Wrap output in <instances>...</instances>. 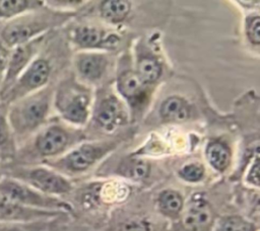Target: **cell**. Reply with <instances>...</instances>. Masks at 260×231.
I'll return each mask as SVG.
<instances>
[{
	"label": "cell",
	"instance_id": "obj_1",
	"mask_svg": "<svg viewBox=\"0 0 260 231\" xmlns=\"http://www.w3.org/2000/svg\"><path fill=\"white\" fill-rule=\"evenodd\" d=\"M82 139L80 131L48 121L18 147L16 156L9 165L43 164L65 154Z\"/></svg>",
	"mask_w": 260,
	"mask_h": 231
},
{
	"label": "cell",
	"instance_id": "obj_2",
	"mask_svg": "<svg viewBox=\"0 0 260 231\" xmlns=\"http://www.w3.org/2000/svg\"><path fill=\"white\" fill-rule=\"evenodd\" d=\"M53 96L54 87L49 84L6 105L7 119L18 147L49 121Z\"/></svg>",
	"mask_w": 260,
	"mask_h": 231
},
{
	"label": "cell",
	"instance_id": "obj_3",
	"mask_svg": "<svg viewBox=\"0 0 260 231\" xmlns=\"http://www.w3.org/2000/svg\"><path fill=\"white\" fill-rule=\"evenodd\" d=\"M69 17L68 12L42 8L24 13L9 21L0 22V41L9 49L47 34Z\"/></svg>",
	"mask_w": 260,
	"mask_h": 231
},
{
	"label": "cell",
	"instance_id": "obj_4",
	"mask_svg": "<svg viewBox=\"0 0 260 231\" xmlns=\"http://www.w3.org/2000/svg\"><path fill=\"white\" fill-rule=\"evenodd\" d=\"M0 172L19 179L37 190L61 199L73 190L71 180L44 164L7 165L0 167Z\"/></svg>",
	"mask_w": 260,
	"mask_h": 231
},
{
	"label": "cell",
	"instance_id": "obj_5",
	"mask_svg": "<svg viewBox=\"0 0 260 231\" xmlns=\"http://www.w3.org/2000/svg\"><path fill=\"white\" fill-rule=\"evenodd\" d=\"M118 144V141L83 143L60 157L46 161L43 164L53 168L66 177L79 175L92 168L100 160L111 153Z\"/></svg>",
	"mask_w": 260,
	"mask_h": 231
},
{
	"label": "cell",
	"instance_id": "obj_6",
	"mask_svg": "<svg viewBox=\"0 0 260 231\" xmlns=\"http://www.w3.org/2000/svg\"><path fill=\"white\" fill-rule=\"evenodd\" d=\"M89 88L72 79H65L54 88L53 104L61 118L73 125H84L90 113Z\"/></svg>",
	"mask_w": 260,
	"mask_h": 231
},
{
	"label": "cell",
	"instance_id": "obj_7",
	"mask_svg": "<svg viewBox=\"0 0 260 231\" xmlns=\"http://www.w3.org/2000/svg\"><path fill=\"white\" fill-rule=\"evenodd\" d=\"M0 196L21 206L32 209L64 212L67 214L73 212V207L68 202L59 198L47 196L25 182L1 172Z\"/></svg>",
	"mask_w": 260,
	"mask_h": 231
},
{
	"label": "cell",
	"instance_id": "obj_8",
	"mask_svg": "<svg viewBox=\"0 0 260 231\" xmlns=\"http://www.w3.org/2000/svg\"><path fill=\"white\" fill-rule=\"evenodd\" d=\"M43 47L12 86L0 97L1 104L6 106L50 84L53 64L49 57H47L46 52L43 51Z\"/></svg>",
	"mask_w": 260,
	"mask_h": 231
},
{
	"label": "cell",
	"instance_id": "obj_9",
	"mask_svg": "<svg viewBox=\"0 0 260 231\" xmlns=\"http://www.w3.org/2000/svg\"><path fill=\"white\" fill-rule=\"evenodd\" d=\"M216 219L208 199L197 192L186 201L182 214L173 223L170 231H211Z\"/></svg>",
	"mask_w": 260,
	"mask_h": 231
},
{
	"label": "cell",
	"instance_id": "obj_10",
	"mask_svg": "<svg viewBox=\"0 0 260 231\" xmlns=\"http://www.w3.org/2000/svg\"><path fill=\"white\" fill-rule=\"evenodd\" d=\"M46 36L47 34H44L30 42L18 45L10 49L8 62L3 74L0 97L12 86L20 74L26 69L29 63L38 55L44 46Z\"/></svg>",
	"mask_w": 260,
	"mask_h": 231
},
{
	"label": "cell",
	"instance_id": "obj_11",
	"mask_svg": "<svg viewBox=\"0 0 260 231\" xmlns=\"http://www.w3.org/2000/svg\"><path fill=\"white\" fill-rule=\"evenodd\" d=\"M129 114L125 104L114 94L107 93L95 104L92 112L94 125L110 133L128 123Z\"/></svg>",
	"mask_w": 260,
	"mask_h": 231
},
{
	"label": "cell",
	"instance_id": "obj_12",
	"mask_svg": "<svg viewBox=\"0 0 260 231\" xmlns=\"http://www.w3.org/2000/svg\"><path fill=\"white\" fill-rule=\"evenodd\" d=\"M69 214L57 211L38 210L21 206L0 196V223H31L52 221L67 217Z\"/></svg>",
	"mask_w": 260,
	"mask_h": 231
},
{
	"label": "cell",
	"instance_id": "obj_13",
	"mask_svg": "<svg viewBox=\"0 0 260 231\" xmlns=\"http://www.w3.org/2000/svg\"><path fill=\"white\" fill-rule=\"evenodd\" d=\"M70 38L82 49L114 50L120 43V37L116 33L88 24L75 26L71 30Z\"/></svg>",
	"mask_w": 260,
	"mask_h": 231
},
{
	"label": "cell",
	"instance_id": "obj_14",
	"mask_svg": "<svg viewBox=\"0 0 260 231\" xmlns=\"http://www.w3.org/2000/svg\"><path fill=\"white\" fill-rule=\"evenodd\" d=\"M117 89L121 96L132 106H138L146 98V86L137 77L135 71L128 66H122L117 73Z\"/></svg>",
	"mask_w": 260,
	"mask_h": 231
},
{
	"label": "cell",
	"instance_id": "obj_15",
	"mask_svg": "<svg viewBox=\"0 0 260 231\" xmlns=\"http://www.w3.org/2000/svg\"><path fill=\"white\" fill-rule=\"evenodd\" d=\"M109 64L108 56L102 53H81L75 58L78 75L88 82L101 80L105 76Z\"/></svg>",
	"mask_w": 260,
	"mask_h": 231
},
{
	"label": "cell",
	"instance_id": "obj_16",
	"mask_svg": "<svg viewBox=\"0 0 260 231\" xmlns=\"http://www.w3.org/2000/svg\"><path fill=\"white\" fill-rule=\"evenodd\" d=\"M186 200L183 194L172 187L161 189L155 199V207L157 213L172 223L176 222L184 209Z\"/></svg>",
	"mask_w": 260,
	"mask_h": 231
},
{
	"label": "cell",
	"instance_id": "obj_17",
	"mask_svg": "<svg viewBox=\"0 0 260 231\" xmlns=\"http://www.w3.org/2000/svg\"><path fill=\"white\" fill-rule=\"evenodd\" d=\"M17 149L18 145L7 119L6 106L0 103V167L13 162Z\"/></svg>",
	"mask_w": 260,
	"mask_h": 231
},
{
	"label": "cell",
	"instance_id": "obj_18",
	"mask_svg": "<svg viewBox=\"0 0 260 231\" xmlns=\"http://www.w3.org/2000/svg\"><path fill=\"white\" fill-rule=\"evenodd\" d=\"M152 165L149 160L139 157H129L121 160L115 173L123 178H126L133 182L146 181L151 175Z\"/></svg>",
	"mask_w": 260,
	"mask_h": 231
},
{
	"label": "cell",
	"instance_id": "obj_19",
	"mask_svg": "<svg viewBox=\"0 0 260 231\" xmlns=\"http://www.w3.org/2000/svg\"><path fill=\"white\" fill-rule=\"evenodd\" d=\"M204 154L208 165L219 174L226 172L232 164V149L223 141L211 140L208 142Z\"/></svg>",
	"mask_w": 260,
	"mask_h": 231
},
{
	"label": "cell",
	"instance_id": "obj_20",
	"mask_svg": "<svg viewBox=\"0 0 260 231\" xmlns=\"http://www.w3.org/2000/svg\"><path fill=\"white\" fill-rule=\"evenodd\" d=\"M158 113L160 119L165 122L181 123L190 118L191 106L189 102L181 96H170L161 102Z\"/></svg>",
	"mask_w": 260,
	"mask_h": 231
},
{
	"label": "cell",
	"instance_id": "obj_21",
	"mask_svg": "<svg viewBox=\"0 0 260 231\" xmlns=\"http://www.w3.org/2000/svg\"><path fill=\"white\" fill-rule=\"evenodd\" d=\"M44 5L45 1L39 0H0V22L9 21Z\"/></svg>",
	"mask_w": 260,
	"mask_h": 231
},
{
	"label": "cell",
	"instance_id": "obj_22",
	"mask_svg": "<svg viewBox=\"0 0 260 231\" xmlns=\"http://www.w3.org/2000/svg\"><path fill=\"white\" fill-rule=\"evenodd\" d=\"M134 71L142 84L147 86L160 78L162 67L154 56L147 54L138 58Z\"/></svg>",
	"mask_w": 260,
	"mask_h": 231
},
{
	"label": "cell",
	"instance_id": "obj_23",
	"mask_svg": "<svg viewBox=\"0 0 260 231\" xmlns=\"http://www.w3.org/2000/svg\"><path fill=\"white\" fill-rule=\"evenodd\" d=\"M211 231H259L258 223L239 214L218 217Z\"/></svg>",
	"mask_w": 260,
	"mask_h": 231
},
{
	"label": "cell",
	"instance_id": "obj_24",
	"mask_svg": "<svg viewBox=\"0 0 260 231\" xmlns=\"http://www.w3.org/2000/svg\"><path fill=\"white\" fill-rule=\"evenodd\" d=\"M100 15L109 22L124 21L131 11V2L127 0H106L100 3Z\"/></svg>",
	"mask_w": 260,
	"mask_h": 231
},
{
	"label": "cell",
	"instance_id": "obj_25",
	"mask_svg": "<svg viewBox=\"0 0 260 231\" xmlns=\"http://www.w3.org/2000/svg\"><path fill=\"white\" fill-rule=\"evenodd\" d=\"M177 175L186 183L197 184L204 180L206 176V168L201 162L190 161L183 164L177 170Z\"/></svg>",
	"mask_w": 260,
	"mask_h": 231
},
{
	"label": "cell",
	"instance_id": "obj_26",
	"mask_svg": "<svg viewBox=\"0 0 260 231\" xmlns=\"http://www.w3.org/2000/svg\"><path fill=\"white\" fill-rule=\"evenodd\" d=\"M55 222L56 220L31 223H0V231H48Z\"/></svg>",
	"mask_w": 260,
	"mask_h": 231
},
{
	"label": "cell",
	"instance_id": "obj_27",
	"mask_svg": "<svg viewBox=\"0 0 260 231\" xmlns=\"http://www.w3.org/2000/svg\"><path fill=\"white\" fill-rule=\"evenodd\" d=\"M259 24H260V17L258 14H252L246 18V21H245L246 36L253 46H258L260 43Z\"/></svg>",
	"mask_w": 260,
	"mask_h": 231
},
{
	"label": "cell",
	"instance_id": "obj_28",
	"mask_svg": "<svg viewBox=\"0 0 260 231\" xmlns=\"http://www.w3.org/2000/svg\"><path fill=\"white\" fill-rule=\"evenodd\" d=\"M245 182L254 187L255 189L259 188V155L256 153L250 159L248 164V169L245 175Z\"/></svg>",
	"mask_w": 260,
	"mask_h": 231
},
{
	"label": "cell",
	"instance_id": "obj_29",
	"mask_svg": "<svg viewBox=\"0 0 260 231\" xmlns=\"http://www.w3.org/2000/svg\"><path fill=\"white\" fill-rule=\"evenodd\" d=\"M9 54H10V49L0 41V73L1 74H4V71L8 62Z\"/></svg>",
	"mask_w": 260,
	"mask_h": 231
},
{
	"label": "cell",
	"instance_id": "obj_30",
	"mask_svg": "<svg viewBox=\"0 0 260 231\" xmlns=\"http://www.w3.org/2000/svg\"><path fill=\"white\" fill-rule=\"evenodd\" d=\"M2 81H3V74L0 73V92H1V87H2Z\"/></svg>",
	"mask_w": 260,
	"mask_h": 231
},
{
	"label": "cell",
	"instance_id": "obj_31",
	"mask_svg": "<svg viewBox=\"0 0 260 231\" xmlns=\"http://www.w3.org/2000/svg\"><path fill=\"white\" fill-rule=\"evenodd\" d=\"M0 166H1V164H0Z\"/></svg>",
	"mask_w": 260,
	"mask_h": 231
}]
</instances>
